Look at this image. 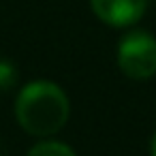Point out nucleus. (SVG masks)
<instances>
[{
    "label": "nucleus",
    "mask_w": 156,
    "mask_h": 156,
    "mask_svg": "<svg viewBox=\"0 0 156 156\" xmlns=\"http://www.w3.org/2000/svg\"><path fill=\"white\" fill-rule=\"evenodd\" d=\"M69 111V96L54 81H32L17 94L15 101L20 126L34 137L58 133L66 124Z\"/></svg>",
    "instance_id": "1"
},
{
    "label": "nucleus",
    "mask_w": 156,
    "mask_h": 156,
    "mask_svg": "<svg viewBox=\"0 0 156 156\" xmlns=\"http://www.w3.org/2000/svg\"><path fill=\"white\" fill-rule=\"evenodd\" d=\"M118 64L130 79H150L156 73V39L150 32L133 30L118 45Z\"/></svg>",
    "instance_id": "2"
},
{
    "label": "nucleus",
    "mask_w": 156,
    "mask_h": 156,
    "mask_svg": "<svg viewBox=\"0 0 156 156\" xmlns=\"http://www.w3.org/2000/svg\"><path fill=\"white\" fill-rule=\"evenodd\" d=\"M94 15L113 28L133 26L145 13L147 0H90Z\"/></svg>",
    "instance_id": "3"
},
{
    "label": "nucleus",
    "mask_w": 156,
    "mask_h": 156,
    "mask_svg": "<svg viewBox=\"0 0 156 156\" xmlns=\"http://www.w3.org/2000/svg\"><path fill=\"white\" fill-rule=\"evenodd\" d=\"M28 156H77L66 143L60 141H41L34 147H30Z\"/></svg>",
    "instance_id": "4"
},
{
    "label": "nucleus",
    "mask_w": 156,
    "mask_h": 156,
    "mask_svg": "<svg viewBox=\"0 0 156 156\" xmlns=\"http://www.w3.org/2000/svg\"><path fill=\"white\" fill-rule=\"evenodd\" d=\"M15 81H17V71H15V66H13L9 60H2V58H0V90L5 92V90L13 88Z\"/></svg>",
    "instance_id": "5"
},
{
    "label": "nucleus",
    "mask_w": 156,
    "mask_h": 156,
    "mask_svg": "<svg viewBox=\"0 0 156 156\" xmlns=\"http://www.w3.org/2000/svg\"><path fill=\"white\" fill-rule=\"evenodd\" d=\"M150 152H152V156H156V133H154V137H152V143H150Z\"/></svg>",
    "instance_id": "6"
}]
</instances>
